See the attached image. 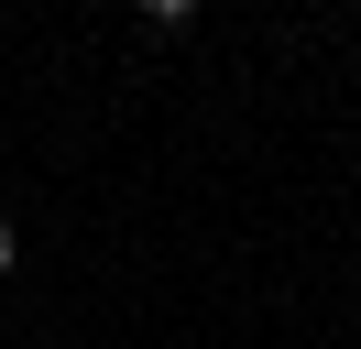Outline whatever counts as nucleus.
Listing matches in <instances>:
<instances>
[{
    "instance_id": "f257e3e1",
    "label": "nucleus",
    "mask_w": 361,
    "mask_h": 349,
    "mask_svg": "<svg viewBox=\"0 0 361 349\" xmlns=\"http://www.w3.org/2000/svg\"><path fill=\"white\" fill-rule=\"evenodd\" d=\"M142 22H164V33H176V22H197V0H132Z\"/></svg>"
},
{
    "instance_id": "f03ea898",
    "label": "nucleus",
    "mask_w": 361,
    "mask_h": 349,
    "mask_svg": "<svg viewBox=\"0 0 361 349\" xmlns=\"http://www.w3.org/2000/svg\"><path fill=\"white\" fill-rule=\"evenodd\" d=\"M11 262H23V240H11V218H0V273H11Z\"/></svg>"
}]
</instances>
